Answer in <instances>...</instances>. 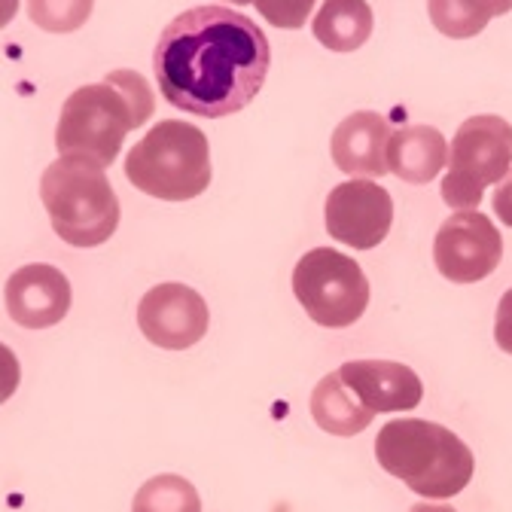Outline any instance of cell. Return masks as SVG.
Masks as SVG:
<instances>
[{
	"instance_id": "6da1fadb",
	"label": "cell",
	"mask_w": 512,
	"mask_h": 512,
	"mask_svg": "<svg viewBox=\"0 0 512 512\" xmlns=\"http://www.w3.org/2000/svg\"><path fill=\"white\" fill-rule=\"evenodd\" d=\"M272 49L250 16L229 7H192L171 19L153 49V74L168 104L223 119L260 95Z\"/></svg>"
},
{
	"instance_id": "7a4b0ae2",
	"label": "cell",
	"mask_w": 512,
	"mask_h": 512,
	"mask_svg": "<svg viewBox=\"0 0 512 512\" xmlns=\"http://www.w3.org/2000/svg\"><path fill=\"white\" fill-rule=\"evenodd\" d=\"M153 92L138 71H110L104 83L80 86L61 107L55 147L61 156L92 159L110 168L125 135L153 116Z\"/></svg>"
},
{
	"instance_id": "3957f363",
	"label": "cell",
	"mask_w": 512,
	"mask_h": 512,
	"mask_svg": "<svg viewBox=\"0 0 512 512\" xmlns=\"http://www.w3.org/2000/svg\"><path fill=\"white\" fill-rule=\"evenodd\" d=\"M375 458L384 473L397 476L427 500L461 494L476 470L467 442L424 418H397L384 424L375 436Z\"/></svg>"
},
{
	"instance_id": "277c9868",
	"label": "cell",
	"mask_w": 512,
	"mask_h": 512,
	"mask_svg": "<svg viewBox=\"0 0 512 512\" xmlns=\"http://www.w3.org/2000/svg\"><path fill=\"white\" fill-rule=\"evenodd\" d=\"M40 199L55 235L74 247H98L119 226V199L92 159H55L40 177Z\"/></svg>"
},
{
	"instance_id": "5b68a950",
	"label": "cell",
	"mask_w": 512,
	"mask_h": 512,
	"mask_svg": "<svg viewBox=\"0 0 512 512\" xmlns=\"http://www.w3.org/2000/svg\"><path fill=\"white\" fill-rule=\"evenodd\" d=\"M125 177L162 202H189L211 183V147L202 128L165 119L128 150Z\"/></svg>"
},
{
	"instance_id": "8992f818",
	"label": "cell",
	"mask_w": 512,
	"mask_h": 512,
	"mask_svg": "<svg viewBox=\"0 0 512 512\" xmlns=\"http://www.w3.org/2000/svg\"><path fill=\"white\" fill-rule=\"evenodd\" d=\"M512 165V125L503 116H470L448 147L442 202L455 211H476L482 192L500 183Z\"/></svg>"
},
{
	"instance_id": "52a82bcc",
	"label": "cell",
	"mask_w": 512,
	"mask_h": 512,
	"mask_svg": "<svg viewBox=\"0 0 512 512\" xmlns=\"http://www.w3.org/2000/svg\"><path fill=\"white\" fill-rule=\"evenodd\" d=\"M293 293L305 314L320 327L345 330L369 305V281L354 256L336 247L308 250L293 269Z\"/></svg>"
},
{
	"instance_id": "ba28073f",
	"label": "cell",
	"mask_w": 512,
	"mask_h": 512,
	"mask_svg": "<svg viewBox=\"0 0 512 512\" xmlns=\"http://www.w3.org/2000/svg\"><path fill=\"white\" fill-rule=\"evenodd\" d=\"M503 260V238L482 211H455L433 241V263L452 284L485 281Z\"/></svg>"
},
{
	"instance_id": "9c48e42d",
	"label": "cell",
	"mask_w": 512,
	"mask_h": 512,
	"mask_svg": "<svg viewBox=\"0 0 512 512\" xmlns=\"http://www.w3.org/2000/svg\"><path fill=\"white\" fill-rule=\"evenodd\" d=\"M324 211H327V232L354 250L378 247L388 238L394 223L391 192L363 177L339 183L327 196Z\"/></svg>"
},
{
	"instance_id": "30bf717a",
	"label": "cell",
	"mask_w": 512,
	"mask_h": 512,
	"mask_svg": "<svg viewBox=\"0 0 512 512\" xmlns=\"http://www.w3.org/2000/svg\"><path fill=\"white\" fill-rule=\"evenodd\" d=\"M211 314L205 299L186 284H159L138 305L141 333L165 351H186L205 339Z\"/></svg>"
},
{
	"instance_id": "8fae6325",
	"label": "cell",
	"mask_w": 512,
	"mask_h": 512,
	"mask_svg": "<svg viewBox=\"0 0 512 512\" xmlns=\"http://www.w3.org/2000/svg\"><path fill=\"white\" fill-rule=\"evenodd\" d=\"M71 281L55 266L31 263L7 281V311L25 330L55 327L71 311Z\"/></svg>"
},
{
	"instance_id": "7c38bea8",
	"label": "cell",
	"mask_w": 512,
	"mask_h": 512,
	"mask_svg": "<svg viewBox=\"0 0 512 512\" xmlns=\"http://www.w3.org/2000/svg\"><path fill=\"white\" fill-rule=\"evenodd\" d=\"M339 375L348 384V391L375 415L409 412L424 397V384L415 369L394 360H348Z\"/></svg>"
},
{
	"instance_id": "4fadbf2b",
	"label": "cell",
	"mask_w": 512,
	"mask_h": 512,
	"mask_svg": "<svg viewBox=\"0 0 512 512\" xmlns=\"http://www.w3.org/2000/svg\"><path fill=\"white\" fill-rule=\"evenodd\" d=\"M388 138L391 122L381 113L357 110L336 125L330 153L339 171L351 177H381L388 171Z\"/></svg>"
},
{
	"instance_id": "5bb4252c",
	"label": "cell",
	"mask_w": 512,
	"mask_h": 512,
	"mask_svg": "<svg viewBox=\"0 0 512 512\" xmlns=\"http://www.w3.org/2000/svg\"><path fill=\"white\" fill-rule=\"evenodd\" d=\"M448 165V144L433 125H406L388 138V171L406 183H430Z\"/></svg>"
},
{
	"instance_id": "9a60e30c",
	"label": "cell",
	"mask_w": 512,
	"mask_h": 512,
	"mask_svg": "<svg viewBox=\"0 0 512 512\" xmlns=\"http://www.w3.org/2000/svg\"><path fill=\"white\" fill-rule=\"evenodd\" d=\"M311 418L317 421L320 430H327L333 436H357L363 433L375 412L366 409L351 391H348V384L342 381L339 372H330L317 381V388L311 391Z\"/></svg>"
},
{
	"instance_id": "2e32d148",
	"label": "cell",
	"mask_w": 512,
	"mask_h": 512,
	"mask_svg": "<svg viewBox=\"0 0 512 512\" xmlns=\"http://www.w3.org/2000/svg\"><path fill=\"white\" fill-rule=\"evenodd\" d=\"M314 37L333 52H354L372 37V7L366 0H324L314 16Z\"/></svg>"
},
{
	"instance_id": "e0dca14e",
	"label": "cell",
	"mask_w": 512,
	"mask_h": 512,
	"mask_svg": "<svg viewBox=\"0 0 512 512\" xmlns=\"http://www.w3.org/2000/svg\"><path fill=\"white\" fill-rule=\"evenodd\" d=\"M430 22L439 34L452 40L476 37L497 16L491 0H427Z\"/></svg>"
},
{
	"instance_id": "ac0fdd59",
	"label": "cell",
	"mask_w": 512,
	"mask_h": 512,
	"mask_svg": "<svg viewBox=\"0 0 512 512\" xmlns=\"http://www.w3.org/2000/svg\"><path fill=\"white\" fill-rule=\"evenodd\" d=\"M132 512H202V497L189 479L162 473L138 488Z\"/></svg>"
},
{
	"instance_id": "d6986e66",
	"label": "cell",
	"mask_w": 512,
	"mask_h": 512,
	"mask_svg": "<svg viewBox=\"0 0 512 512\" xmlns=\"http://www.w3.org/2000/svg\"><path fill=\"white\" fill-rule=\"evenodd\" d=\"M95 0H28V16L49 34H71L92 16Z\"/></svg>"
},
{
	"instance_id": "ffe728a7",
	"label": "cell",
	"mask_w": 512,
	"mask_h": 512,
	"mask_svg": "<svg viewBox=\"0 0 512 512\" xmlns=\"http://www.w3.org/2000/svg\"><path fill=\"white\" fill-rule=\"evenodd\" d=\"M317 0H253V7L263 13V19L275 28H302L311 16Z\"/></svg>"
},
{
	"instance_id": "44dd1931",
	"label": "cell",
	"mask_w": 512,
	"mask_h": 512,
	"mask_svg": "<svg viewBox=\"0 0 512 512\" xmlns=\"http://www.w3.org/2000/svg\"><path fill=\"white\" fill-rule=\"evenodd\" d=\"M19 378H22V366H19V357L0 342V406H4L16 388H19Z\"/></svg>"
},
{
	"instance_id": "7402d4cb",
	"label": "cell",
	"mask_w": 512,
	"mask_h": 512,
	"mask_svg": "<svg viewBox=\"0 0 512 512\" xmlns=\"http://www.w3.org/2000/svg\"><path fill=\"white\" fill-rule=\"evenodd\" d=\"M494 342L500 351L512 354V287L500 296L497 317H494Z\"/></svg>"
},
{
	"instance_id": "603a6c76",
	"label": "cell",
	"mask_w": 512,
	"mask_h": 512,
	"mask_svg": "<svg viewBox=\"0 0 512 512\" xmlns=\"http://www.w3.org/2000/svg\"><path fill=\"white\" fill-rule=\"evenodd\" d=\"M491 205H494V214H497V220H500L503 226H509V229H512V171H509V174H506V177L497 183Z\"/></svg>"
},
{
	"instance_id": "cb8c5ba5",
	"label": "cell",
	"mask_w": 512,
	"mask_h": 512,
	"mask_svg": "<svg viewBox=\"0 0 512 512\" xmlns=\"http://www.w3.org/2000/svg\"><path fill=\"white\" fill-rule=\"evenodd\" d=\"M19 13V0H0V28H7Z\"/></svg>"
},
{
	"instance_id": "d4e9b609",
	"label": "cell",
	"mask_w": 512,
	"mask_h": 512,
	"mask_svg": "<svg viewBox=\"0 0 512 512\" xmlns=\"http://www.w3.org/2000/svg\"><path fill=\"white\" fill-rule=\"evenodd\" d=\"M409 512H458V509L448 503H415Z\"/></svg>"
},
{
	"instance_id": "484cf974",
	"label": "cell",
	"mask_w": 512,
	"mask_h": 512,
	"mask_svg": "<svg viewBox=\"0 0 512 512\" xmlns=\"http://www.w3.org/2000/svg\"><path fill=\"white\" fill-rule=\"evenodd\" d=\"M491 4H494V13L497 16H506L512 10V0H491Z\"/></svg>"
},
{
	"instance_id": "4316f807",
	"label": "cell",
	"mask_w": 512,
	"mask_h": 512,
	"mask_svg": "<svg viewBox=\"0 0 512 512\" xmlns=\"http://www.w3.org/2000/svg\"><path fill=\"white\" fill-rule=\"evenodd\" d=\"M229 4H238L241 7V4H253V0H229Z\"/></svg>"
}]
</instances>
